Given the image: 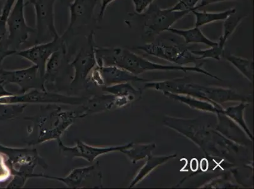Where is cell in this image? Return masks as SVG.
I'll return each mask as SVG.
<instances>
[{"instance_id": "obj_24", "label": "cell", "mask_w": 254, "mask_h": 189, "mask_svg": "<svg viewBox=\"0 0 254 189\" xmlns=\"http://www.w3.org/2000/svg\"><path fill=\"white\" fill-rule=\"evenodd\" d=\"M156 148V144L150 143L146 144H134L133 142L128 143L122 153L130 159L131 162L136 163L140 160L147 158L153 149Z\"/></svg>"}, {"instance_id": "obj_33", "label": "cell", "mask_w": 254, "mask_h": 189, "mask_svg": "<svg viewBox=\"0 0 254 189\" xmlns=\"http://www.w3.org/2000/svg\"><path fill=\"white\" fill-rule=\"evenodd\" d=\"M101 1L100 8H99V12L98 17V21L101 22L102 21L104 15H105L106 9L108 6L113 2L116 1V0H99Z\"/></svg>"}, {"instance_id": "obj_13", "label": "cell", "mask_w": 254, "mask_h": 189, "mask_svg": "<svg viewBox=\"0 0 254 189\" xmlns=\"http://www.w3.org/2000/svg\"><path fill=\"white\" fill-rule=\"evenodd\" d=\"M57 0H36L32 4L36 16V43L60 35L55 24L54 7Z\"/></svg>"}, {"instance_id": "obj_32", "label": "cell", "mask_w": 254, "mask_h": 189, "mask_svg": "<svg viewBox=\"0 0 254 189\" xmlns=\"http://www.w3.org/2000/svg\"><path fill=\"white\" fill-rule=\"evenodd\" d=\"M138 14H143L155 0H131Z\"/></svg>"}, {"instance_id": "obj_17", "label": "cell", "mask_w": 254, "mask_h": 189, "mask_svg": "<svg viewBox=\"0 0 254 189\" xmlns=\"http://www.w3.org/2000/svg\"><path fill=\"white\" fill-rule=\"evenodd\" d=\"M6 76L10 82L19 87L20 94L33 89L46 91L45 79L39 72L38 67L34 64L29 68L8 71Z\"/></svg>"}, {"instance_id": "obj_38", "label": "cell", "mask_w": 254, "mask_h": 189, "mask_svg": "<svg viewBox=\"0 0 254 189\" xmlns=\"http://www.w3.org/2000/svg\"><path fill=\"white\" fill-rule=\"evenodd\" d=\"M1 1H0V4H1ZM1 9H0V12H1Z\"/></svg>"}, {"instance_id": "obj_34", "label": "cell", "mask_w": 254, "mask_h": 189, "mask_svg": "<svg viewBox=\"0 0 254 189\" xmlns=\"http://www.w3.org/2000/svg\"><path fill=\"white\" fill-rule=\"evenodd\" d=\"M242 1V0H200V3L198 4L200 8L204 7V6L210 5V4L221 3L225 1Z\"/></svg>"}, {"instance_id": "obj_36", "label": "cell", "mask_w": 254, "mask_h": 189, "mask_svg": "<svg viewBox=\"0 0 254 189\" xmlns=\"http://www.w3.org/2000/svg\"><path fill=\"white\" fill-rule=\"evenodd\" d=\"M198 167H199V163H198L197 159H191L190 163V168L191 171L193 172H197L198 169Z\"/></svg>"}, {"instance_id": "obj_12", "label": "cell", "mask_w": 254, "mask_h": 189, "mask_svg": "<svg viewBox=\"0 0 254 189\" xmlns=\"http://www.w3.org/2000/svg\"><path fill=\"white\" fill-rule=\"evenodd\" d=\"M99 0H73L68 4L70 19L62 37L67 42L71 36L80 33L94 20V9Z\"/></svg>"}, {"instance_id": "obj_6", "label": "cell", "mask_w": 254, "mask_h": 189, "mask_svg": "<svg viewBox=\"0 0 254 189\" xmlns=\"http://www.w3.org/2000/svg\"><path fill=\"white\" fill-rule=\"evenodd\" d=\"M94 29L89 32L85 38V42L79 51L76 55L74 59L71 62L73 67V78L70 85L69 94H76L84 91H91V86L88 83V77L97 63L94 41Z\"/></svg>"}, {"instance_id": "obj_27", "label": "cell", "mask_w": 254, "mask_h": 189, "mask_svg": "<svg viewBox=\"0 0 254 189\" xmlns=\"http://www.w3.org/2000/svg\"><path fill=\"white\" fill-rule=\"evenodd\" d=\"M225 59L237 69L240 73L250 82H253L254 75V63L252 60L235 56V55H224Z\"/></svg>"}, {"instance_id": "obj_39", "label": "cell", "mask_w": 254, "mask_h": 189, "mask_svg": "<svg viewBox=\"0 0 254 189\" xmlns=\"http://www.w3.org/2000/svg\"><path fill=\"white\" fill-rule=\"evenodd\" d=\"M4 1V0H0V1Z\"/></svg>"}, {"instance_id": "obj_26", "label": "cell", "mask_w": 254, "mask_h": 189, "mask_svg": "<svg viewBox=\"0 0 254 189\" xmlns=\"http://www.w3.org/2000/svg\"><path fill=\"white\" fill-rule=\"evenodd\" d=\"M101 91L115 96H127L134 100L141 94V92L136 90L129 82L103 87Z\"/></svg>"}, {"instance_id": "obj_22", "label": "cell", "mask_w": 254, "mask_h": 189, "mask_svg": "<svg viewBox=\"0 0 254 189\" xmlns=\"http://www.w3.org/2000/svg\"><path fill=\"white\" fill-rule=\"evenodd\" d=\"M198 10L193 11L191 13L195 16V27H199V28L205 25L211 24V23L224 21L231 14L237 12L236 8H235L223 11H218V12H209L206 11Z\"/></svg>"}, {"instance_id": "obj_28", "label": "cell", "mask_w": 254, "mask_h": 189, "mask_svg": "<svg viewBox=\"0 0 254 189\" xmlns=\"http://www.w3.org/2000/svg\"><path fill=\"white\" fill-rule=\"evenodd\" d=\"M16 0H4L0 12V43L7 36V22Z\"/></svg>"}, {"instance_id": "obj_1", "label": "cell", "mask_w": 254, "mask_h": 189, "mask_svg": "<svg viewBox=\"0 0 254 189\" xmlns=\"http://www.w3.org/2000/svg\"><path fill=\"white\" fill-rule=\"evenodd\" d=\"M96 57L99 65L115 66L124 69L133 75L138 76L150 71H182L204 74L209 77L221 80L216 76L201 68V66L165 65L144 58L135 52L120 47H100L96 46Z\"/></svg>"}, {"instance_id": "obj_7", "label": "cell", "mask_w": 254, "mask_h": 189, "mask_svg": "<svg viewBox=\"0 0 254 189\" xmlns=\"http://www.w3.org/2000/svg\"><path fill=\"white\" fill-rule=\"evenodd\" d=\"M88 98L85 96L70 95L58 92L33 89L26 93L10 94L2 98L4 103L8 104H55L82 105Z\"/></svg>"}, {"instance_id": "obj_14", "label": "cell", "mask_w": 254, "mask_h": 189, "mask_svg": "<svg viewBox=\"0 0 254 189\" xmlns=\"http://www.w3.org/2000/svg\"><path fill=\"white\" fill-rule=\"evenodd\" d=\"M145 13L144 26L149 36H158L172 27V25L186 17L190 11H174L151 5Z\"/></svg>"}, {"instance_id": "obj_35", "label": "cell", "mask_w": 254, "mask_h": 189, "mask_svg": "<svg viewBox=\"0 0 254 189\" xmlns=\"http://www.w3.org/2000/svg\"><path fill=\"white\" fill-rule=\"evenodd\" d=\"M199 167L203 172H207L209 169V161L206 158H202L200 161Z\"/></svg>"}, {"instance_id": "obj_31", "label": "cell", "mask_w": 254, "mask_h": 189, "mask_svg": "<svg viewBox=\"0 0 254 189\" xmlns=\"http://www.w3.org/2000/svg\"><path fill=\"white\" fill-rule=\"evenodd\" d=\"M12 175L11 169L6 163V156L0 153V182L7 181Z\"/></svg>"}, {"instance_id": "obj_9", "label": "cell", "mask_w": 254, "mask_h": 189, "mask_svg": "<svg viewBox=\"0 0 254 189\" xmlns=\"http://www.w3.org/2000/svg\"><path fill=\"white\" fill-rule=\"evenodd\" d=\"M25 0H16L10 11L7 22L6 40L11 50L18 51L21 46L28 41L36 29L27 24L24 14Z\"/></svg>"}, {"instance_id": "obj_25", "label": "cell", "mask_w": 254, "mask_h": 189, "mask_svg": "<svg viewBox=\"0 0 254 189\" xmlns=\"http://www.w3.org/2000/svg\"><path fill=\"white\" fill-rule=\"evenodd\" d=\"M236 13H232L223 21V34L218 41V45L225 47L226 42L232 35L240 23L242 22L246 15L237 16Z\"/></svg>"}, {"instance_id": "obj_10", "label": "cell", "mask_w": 254, "mask_h": 189, "mask_svg": "<svg viewBox=\"0 0 254 189\" xmlns=\"http://www.w3.org/2000/svg\"><path fill=\"white\" fill-rule=\"evenodd\" d=\"M7 156L13 169L11 172L13 175L24 177L28 181L32 179L34 170L38 167L48 168L45 161L39 154L35 147H20L8 149Z\"/></svg>"}, {"instance_id": "obj_23", "label": "cell", "mask_w": 254, "mask_h": 189, "mask_svg": "<svg viewBox=\"0 0 254 189\" xmlns=\"http://www.w3.org/2000/svg\"><path fill=\"white\" fill-rule=\"evenodd\" d=\"M247 102H240L239 105L231 106L224 109L223 114L225 115L228 118L231 119V121L237 124L242 130L245 131L252 142L253 140V135L249 130L246 121L244 120V110L246 109Z\"/></svg>"}, {"instance_id": "obj_19", "label": "cell", "mask_w": 254, "mask_h": 189, "mask_svg": "<svg viewBox=\"0 0 254 189\" xmlns=\"http://www.w3.org/2000/svg\"><path fill=\"white\" fill-rule=\"evenodd\" d=\"M166 97L172 100L178 101L190 107L192 109L200 110V111L213 113V114H223L224 109L221 106L214 104L209 101L202 100V99L193 97V96L170 93V92H163Z\"/></svg>"}, {"instance_id": "obj_37", "label": "cell", "mask_w": 254, "mask_h": 189, "mask_svg": "<svg viewBox=\"0 0 254 189\" xmlns=\"http://www.w3.org/2000/svg\"><path fill=\"white\" fill-rule=\"evenodd\" d=\"M25 1H26V3H25V5H26L27 4H33L36 0H25Z\"/></svg>"}, {"instance_id": "obj_2", "label": "cell", "mask_w": 254, "mask_h": 189, "mask_svg": "<svg viewBox=\"0 0 254 189\" xmlns=\"http://www.w3.org/2000/svg\"><path fill=\"white\" fill-rule=\"evenodd\" d=\"M144 88L162 92L186 94L220 106L226 102H247L250 101L247 96L238 94L232 89L202 86L191 83L187 77L162 82H145Z\"/></svg>"}, {"instance_id": "obj_3", "label": "cell", "mask_w": 254, "mask_h": 189, "mask_svg": "<svg viewBox=\"0 0 254 189\" xmlns=\"http://www.w3.org/2000/svg\"><path fill=\"white\" fill-rule=\"evenodd\" d=\"M163 122L166 126L181 133L182 135L192 141L201 148L206 155L212 156V154L219 155L220 153L223 154L220 149L216 146L217 145L221 148L225 147L228 151H230V149L233 151L239 149L233 142L226 139L223 136L219 135L216 131L206 130L202 128V126L198 124L197 120L166 117Z\"/></svg>"}, {"instance_id": "obj_8", "label": "cell", "mask_w": 254, "mask_h": 189, "mask_svg": "<svg viewBox=\"0 0 254 189\" xmlns=\"http://www.w3.org/2000/svg\"><path fill=\"white\" fill-rule=\"evenodd\" d=\"M33 178L55 180L71 189L103 188L102 172L98 161L88 167L74 168L64 177L34 174L32 175Z\"/></svg>"}, {"instance_id": "obj_4", "label": "cell", "mask_w": 254, "mask_h": 189, "mask_svg": "<svg viewBox=\"0 0 254 189\" xmlns=\"http://www.w3.org/2000/svg\"><path fill=\"white\" fill-rule=\"evenodd\" d=\"M46 112L36 118L38 128V139L31 145L62 139V136L70 128L76 119L84 117L81 110H63L59 105L48 104Z\"/></svg>"}, {"instance_id": "obj_40", "label": "cell", "mask_w": 254, "mask_h": 189, "mask_svg": "<svg viewBox=\"0 0 254 189\" xmlns=\"http://www.w3.org/2000/svg\"><path fill=\"white\" fill-rule=\"evenodd\" d=\"M250 1H253V0H250Z\"/></svg>"}, {"instance_id": "obj_15", "label": "cell", "mask_w": 254, "mask_h": 189, "mask_svg": "<svg viewBox=\"0 0 254 189\" xmlns=\"http://www.w3.org/2000/svg\"><path fill=\"white\" fill-rule=\"evenodd\" d=\"M57 143L62 155L70 159H84L92 164L99 156L113 152H122L128 146V144H126L122 146L121 145L108 147L94 146L85 143L82 141L78 140L74 146L70 147L65 146L62 142V139L58 140Z\"/></svg>"}, {"instance_id": "obj_29", "label": "cell", "mask_w": 254, "mask_h": 189, "mask_svg": "<svg viewBox=\"0 0 254 189\" xmlns=\"http://www.w3.org/2000/svg\"><path fill=\"white\" fill-rule=\"evenodd\" d=\"M223 50L224 48L218 45L214 47H209L208 49L191 50V52L200 60L214 59L219 61L223 55Z\"/></svg>"}, {"instance_id": "obj_21", "label": "cell", "mask_w": 254, "mask_h": 189, "mask_svg": "<svg viewBox=\"0 0 254 189\" xmlns=\"http://www.w3.org/2000/svg\"><path fill=\"white\" fill-rule=\"evenodd\" d=\"M177 154H172L170 156H154L152 154L147 156L146 163L140 168L135 178L131 182L129 188H132L137 185L140 181L144 180L147 175L151 174L154 169L159 166L164 164L172 159L177 157Z\"/></svg>"}, {"instance_id": "obj_16", "label": "cell", "mask_w": 254, "mask_h": 189, "mask_svg": "<svg viewBox=\"0 0 254 189\" xmlns=\"http://www.w3.org/2000/svg\"><path fill=\"white\" fill-rule=\"evenodd\" d=\"M67 43L62 36L53 39L48 42L36 44L27 49L18 50L17 56L31 62L38 67L39 72L44 77L46 64L53 52L59 50L64 44Z\"/></svg>"}, {"instance_id": "obj_20", "label": "cell", "mask_w": 254, "mask_h": 189, "mask_svg": "<svg viewBox=\"0 0 254 189\" xmlns=\"http://www.w3.org/2000/svg\"><path fill=\"white\" fill-rule=\"evenodd\" d=\"M168 31L182 37L186 44H203L209 47H214L218 45V42L207 38L199 27H194L189 29H179L171 27Z\"/></svg>"}, {"instance_id": "obj_11", "label": "cell", "mask_w": 254, "mask_h": 189, "mask_svg": "<svg viewBox=\"0 0 254 189\" xmlns=\"http://www.w3.org/2000/svg\"><path fill=\"white\" fill-rule=\"evenodd\" d=\"M136 49L142 50L151 56L176 64L177 65L186 66L187 64H194L196 66H201L203 64L200 63L202 60L198 59L191 53V50L184 46H166L149 43L138 46Z\"/></svg>"}, {"instance_id": "obj_30", "label": "cell", "mask_w": 254, "mask_h": 189, "mask_svg": "<svg viewBox=\"0 0 254 189\" xmlns=\"http://www.w3.org/2000/svg\"><path fill=\"white\" fill-rule=\"evenodd\" d=\"M200 0H179L175 5L169 8L170 10L174 11H186L192 12L193 11L198 10L200 8L198 4Z\"/></svg>"}, {"instance_id": "obj_5", "label": "cell", "mask_w": 254, "mask_h": 189, "mask_svg": "<svg viewBox=\"0 0 254 189\" xmlns=\"http://www.w3.org/2000/svg\"><path fill=\"white\" fill-rule=\"evenodd\" d=\"M73 69L69 57L66 43L53 52L46 64L44 79L46 90L61 93H68L73 78Z\"/></svg>"}, {"instance_id": "obj_18", "label": "cell", "mask_w": 254, "mask_h": 189, "mask_svg": "<svg viewBox=\"0 0 254 189\" xmlns=\"http://www.w3.org/2000/svg\"><path fill=\"white\" fill-rule=\"evenodd\" d=\"M100 66L101 74H102L105 86L108 87L111 85L130 82H147V80L143 79L138 76L133 75L124 69L119 68L115 66Z\"/></svg>"}]
</instances>
